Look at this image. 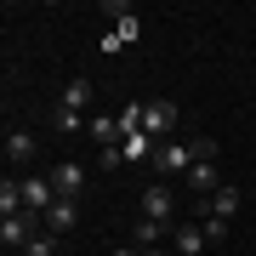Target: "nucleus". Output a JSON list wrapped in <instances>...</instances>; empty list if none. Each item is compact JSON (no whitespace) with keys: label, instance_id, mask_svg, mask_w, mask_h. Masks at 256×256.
Returning a JSON list of instances; mask_svg holds the SVG:
<instances>
[{"label":"nucleus","instance_id":"obj_7","mask_svg":"<svg viewBox=\"0 0 256 256\" xmlns=\"http://www.w3.org/2000/svg\"><path fill=\"white\" fill-rule=\"evenodd\" d=\"M171 210H176V194L165 188V182H148V188H142V216H154V222H171Z\"/></svg>","mask_w":256,"mask_h":256},{"label":"nucleus","instance_id":"obj_4","mask_svg":"<svg viewBox=\"0 0 256 256\" xmlns=\"http://www.w3.org/2000/svg\"><path fill=\"white\" fill-rule=\"evenodd\" d=\"M52 205H57V188H52V176H23V210L46 216Z\"/></svg>","mask_w":256,"mask_h":256},{"label":"nucleus","instance_id":"obj_16","mask_svg":"<svg viewBox=\"0 0 256 256\" xmlns=\"http://www.w3.org/2000/svg\"><path fill=\"white\" fill-rule=\"evenodd\" d=\"M200 228H205V239H210V245H222V239L234 234V222H228V216H205Z\"/></svg>","mask_w":256,"mask_h":256},{"label":"nucleus","instance_id":"obj_3","mask_svg":"<svg viewBox=\"0 0 256 256\" xmlns=\"http://www.w3.org/2000/svg\"><path fill=\"white\" fill-rule=\"evenodd\" d=\"M52 188H57V200H80V194H86V171H80V165H74V160H57L52 165Z\"/></svg>","mask_w":256,"mask_h":256},{"label":"nucleus","instance_id":"obj_10","mask_svg":"<svg viewBox=\"0 0 256 256\" xmlns=\"http://www.w3.org/2000/svg\"><path fill=\"white\" fill-rule=\"evenodd\" d=\"M171 234H176V222H154V216H142V222H137V234H131V245L154 250V245H165Z\"/></svg>","mask_w":256,"mask_h":256},{"label":"nucleus","instance_id":"obj_13","mask_svg":"<svg viewBox=\"0 0 256 256\" xmlns=\"http://www.w3.org/2000/svg\"><path fill=\"white\" fill-rule=\"evenodd\" d=\"M0 216H23V182H0Z\"/></svg>","mask_w":256,"mask_h":256},{"label":"nucleus","instance_id":"obj_5","mask_svg":"<svg viewBox=\"0 0 256 256\" xmlns=\"http://www.w3.org/2000/svg\"><path fill=\"white\" fill-rule=\"evenodd\" d=\"M171 126H176V102L171 97H160V102L142 108V131H148V137H171Z\"/></svg>","mask_w":256,"mask_h":256},{"label":"nucleus","instance_id":"obj_18","mask_svg":"<svg viewBox=\"0 0 256 256\" xmlns=\"http://www.w3.org/2000/svg\"><path fill=\"white\" fill-rule=\"evenodd\" d=\"M194 148V165H200V160H216V142H210V137H200V142H188Z\"/></svg>","mask_w":256,"mask_h":256},{"label":"nucleus","instance_id":"obj_8","mask_svg":"<svg viewBox=\"0 0 256 256\" xmlns=\"http://www.w3.org/2000/svg\"><path fill=\"white\" fill-rule=\"evenodd\" d=\"M188 188H194V200H210V194H216V188H228V182L216 176V160H200V165L188 171Z\"/></svg>","mask_w":256,"mask_h":256},{"label":"nucleus","instance_id":"obj_11","mask_svg":"<svg viewBox=\"0 0 256 256\" xmlns=\"http://www.w3.org/2000/svg\"><path fill=\"white\" fill-rule=\"evenodd\" d=\"M74 222H80V205H74V200H57V205L46 210V234H57V239H63Z\"/></svg>","mask_w":256,"mask_h":256},{"label":"nucleus","instance_id":"obj_12","mask_svg":"<svg viewBox=\"0 0 256 256\" xmlns=\"http://www.w3.org/2000/svg\"><path fill=\"white\" fill-rule=\"evenodd\" d=\"M6 160L12 165H28V160H34V137H28V131H6Z\"/></svg>","mask_w":256,"mask_h":256},{"label":"nucleus","instance_id":"obj_1","mask_svg":"<svg viewBox=\"0 0 256 256\" xmlns=\"http://www.w3.org/2000/svg\"><path fill=\"white\" fill-rule=\"evenodd\" d=\"M154 171H160V182L165 176H188L194 171V148L188 142H160L154 148Z\"/></svg>","mask_w":256,"mask_h":256},{"label":"nucleus","instance_id":"obj_15","mask_svg":"<svg viewBox=\"0 0 256 256\" xmlns=\"http://www.w3.org/2000/svg\"><path fill=\"white\" fill-rule=\"evenodd\" d=\"M210 216H239V188H216V194H210Z\"/></svg>","mask_w":256,"mask_h":256},{"label":"nucleus","instance_id":"obj_14","mask_svg":"<svg viewBox=\"0 0 256 256\" xmlns=\"http://www.w3.org/2000/svg\"><path fill=\"white\" fill-rule=\"evenodd\" d=\"M120 154L126 160H154V137H148V131H131V137L120 142Z\"/></svg>","mask_w":256,"mask_h":256},{"label":"nucleus","instance_id":"obj_17","mask_svg":"<svg viewBox=\"0 0 256 256\" xmlns=\"http://www.w3.org/2000/svg\"><path fill=\"white\" fill-rule=\"evenodd\" d=\"M52 250H57V234H46V228H40V234L23 245V256H52Z\"/></svg>","mask_w":256,"mask_h":256},{"label":"nucleus","instance_id":"obj_9","mask_svg":"<svg viewBox=\"0 0 256 256\" xmlns=\"http://www.w3.org/2000/svg\"><path fill=\"white\" fill-rule=\"evenodd\" d=\"M205 245H210V239H205L200 222H176V234H171V250H176V256H200Z\"/></svg>","mask_w":256,"mask_h":256},{"label":"nucleus","instance_id":"obj_20","mask_svg":"<svg viewBox=\"0 0 256 256\" xmlns=\"http://www.w3.org/2000/svg\"><path fill=\"white\" fill-rule=\"evenodd\" d=\"M114 256H142V245H114Z\"/></svg>","mask_w":256,"mask_h":256},{"label":"nucleus","instance_id":"obj_2","mask_svg":"<svg viewBox=\"0 0 256 256\" xmlns=\"http://www.w3.org/2000/svg\"><path fill=\"white\" fill-rule=\"evenodd\" d=\"M40 228H46V216H34V210H23V216H6V222H0V245H18V250H23Z\"/></svg>","mask_w":256,"mask_h":256},{"label":"nucleus","instance_id":"obj_19","mask_svg":"<svg viewBox=\"0 0 256 256\" xmlns=\"http://www.w3.org/2000/svg\"><path fill=\"white\" fill-rule=\"evenodd\" d=\"M97 160H102V171H120V165H126V154H120V148H102Z\"/></svg>","mask_w":256,"mask_h":256},{"label":"nucleus","instance_id":"obj_21","mask_svg":"<svg viewBox=\"0 0 256 256\" xmlns=\"http://www.w3.org/2000/svg\"><path fill=\"white\" fill-rule=\"evenodd\" d=\"M142 256H176V250H160V245H154V250H142Z\"/></svg>","mask_w":256,"mask_h":256},{"label":"nucleus","instance_id":"obj_6","mask_svg":"<svg viewBox=\"0 0 256 256\" xmlns=\"http://www.w3.org/2000/svg\"><path fill=\"white\" fill-rule=\"evenodd\" d=\"M92 102H97V86L86 80V74H74V80L63 86V102H57V108H68V114L86 120V108H92Z\"/></svg>","mask_w":256,"mask_h":256}]
</instances>
